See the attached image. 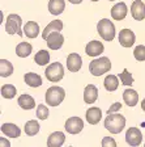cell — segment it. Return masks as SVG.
<instances>
[{
  "label": "cell",
  "mask_w": 145,
  "mask_h": 147,
  "mask_svg": "<svg viewBox=\"0 0 145 147\" xmlns=\"http://www.w3.org/2000/svg\"><path fill=\"white\" fill-rule=\"evenodd\" d=\"M122 102H114V104L111 105V107L107 109V116L109 114H115V112H118V110H120L122 109Z\"/></svg>",
  "instance_id": "cell-35"
},
{
  "label": "cell",
  "mask_w": 145,
  "mask_h": 147,
  "mask_svg": "<svg viewBox=\"0 0 145 147\" xmlns=\"http://www.w3.org/2000/svg\"><path fill=\"white\" fill-rule=\"evenodd\" d=\"M64 9H65V0H50L48 1V12L51 15H61Z\"/></svg>",
  "instance_id": "cell-22"
},
{
  "label": "cell",
  "mask_w": 145,
  "mask_h": 147,
  "mask_svg": "<svg viewBox=\"0 0 145 147\" xmlns=\"http://www.w3.org/2000/svg\"><path fill=\"white\" fill-rule=\"evenodd\" d=\"M103 86H105V89L107 92L116 91L119 87V76H115V75L109 74V75L105 78V80H103Z\"/></svg>",
  "instance_id": "cell-25"
},
{
  "label": "cell",
  "mask_w": 145,
  "mask_h": 147,
  "mask_svg": "<svg viewBox=\"0 0 145 147\" xmlns=\"http://www.w3.org/2000/svg\"><path fill=\"white\" fill-rule=\"evenodd\" d=\"M109 1H115V0H109Z\"/></svg>",
  "instance_id": "cell-40"
},
{
  "label": "cell",
  "mask_w": 145,
  "mask_h": 147,
  "mask_svg": "<svg viewBox=\"0 0 145 147\" xmlns=\"http://www.w3.org/2000/svg\"><path fill=\"white\" fill-rule=\"evenodd\" d=\"M126 127V117L119 113L109 114L105 118V129L111 134H119Z\"/></svg>",
  "instance_id": "cell-1"
},
{
  "label": "cell",
  "mask_w": 145,
  "mask_h": 147,
  "mask_svg": "<svg viewBox=\"0 0 145 147\" xmlns=\"http://www.w3.org/2000/svg\"><path fill=\"white\" fill-rule=\"evenodd\" d=\"M34 62H35L38 66H46V64L50 62V53L47 50H39L34 55Z\"/></svg>",
  "instance_id": "cell-29"
},
{
  "label": "cell",
  "mask_w": 145,
  "mask_h": 147,
  "mask_svg": "<svg viewBox=\"0 0 145 147\" xmlns=\"http://www.w3.org/2000/svg\"><path fill=\"white\" fill-rule=\"evenodd\" d=\"M0 92H1V96H3L4 98L11 100V98H13L17 95V88H16L13 84H4V86L1 87V89H0Z\"/></svg>",
  "instance_id": "cell-30"
},
{
  "label": "cell",
  "mask_w": 145,
  "mask_h": 147,
  "mask_svg": "<svg viewBox=\"0 0 145 147\" xmlns=\"http://www.w3.org/2000/svg\"><path fill=\"white\" fill-rule=\"evenodd\" d=\"M111 70V61L107 57H98L89 63V72L93 76H101Z\"/></svg>",
  "instance_id": "cell-2"
},
{
  "label": "cell",
  "mask_w": 145,
  "mask_h": 147,
  "mask_svg": "<svg viewBox=\"0 0 145 147\" xmlns=\"http://www.w3.org/2000/svg\"><path fill=\"white\" fill-rule=\"evenodd\" d=\"M118 40H119V43L120 46L128 49V47H132L136 42V36L133 33V30L131 29H122L119 32V36H118Z\"/></svg>",
  "instance_id": "cell-9"
},
{
  "label": "cell",
  "mask_w": 145,
  "mask_h": 147,
  "mask_svg": "<svg viewBox=\"0 0 145 147\" xmlns=\"http://www.w3.org/2000/svg\"><path fill=\"white\" fill-rule=\"evenodd\" d=\"M85 119L89 125H97L100 123V121L102 119V110L97 107H92L86 110L85 113Z\"/></svg>",
  "instance_id": "cell-15"
},
{
  "label": "cell",
  "mask_w": 145,
  "mask_h": 147,
  "mask_svg": "<svg viewBox=\"0 0 145 147\" xmlns=\"http://www.w3.org/2000/svg\"><path fill=\"white\" fill-rule=\"evenodd\" d=\"M97 32L100 34V37L103 41H112L115 38V34H116V30H115V25L112 21H110L109 18H102L98 21L97 24Z\"/></svg>",
  "instance_id": "cell-3"
},
{
  "label": "cell",
  "mask_w": 145,
  "mask_h": 147,
  "mask_svg": "<svg viewBox=\"0 0 145 147\" xmlns=\"http://www.w3.org/2000/svg\"><path fill=\"white\" fill-rule=\"evenodd\" d=\"M133 57L135 59L139 62H144L145 61V45H139L135 47L133 50Z\"/></svg>",
  "instance_id": "cell-33"
},
{
  "label": "cell",
  "mask_w": 145,
  "mask_h": 147,
  "mask_svg": "<svg viewBox=\"0 0 145 147\" xmlns=\"http://www.w3.org/2000/svg\"><path fill=\"white\" fill-rule=\"evenodd\" d=\"M119 79H120L122 84L126 87H131L133 84V76L127 68H124V70L122 71V74H119Z\"/></svg>",
  "instance_id": "cell-31"
},
{
  "label": "cell",
  "mask_w": 145,
  "mask_h": 147,
  "mask_svg": "<svg viewBox=\"0 0 145 147\" xmlns=\"http://www.w3.org/2000/svg\"><path fill=\"white\" fill-rule=\"evenodd\" d=\"M103 50H105L103 43L100 42V41H97V40L90 41V42H88L86 46H85V53H86L88 57H92V58L100 57V55L103 53Z\"/></svg>",
  "instance_id": "cell-11"
},
{
  "label": "cell",
  "mask_w": 145,
  "mask_h": 147,
  "mask_svg": "<svg viewBox=\"0 0 145 147\" xmlns=\"http://www.w3.org/2000/svg\"><path fill=\"white\" fill-rule=\"evenodd\" d=\"M13 74V64L7 59H0V76L8 78Z\"/></svg>",
  "instance_id": "cell-28"
},
{
  "label": "cell",
  "mask_w": 145,
  "mask_h": 147,
  "mask_svg": "<svg viewBox=\"0 0 145 147\" xmlns=\"http://www.w3.org/2000/svg\"><path fill=\"white\" fill-rule=\"evenodd\" d=\"M131 16L136 21H142L145 18V4L141 0H133L131 4Z\"/></svg>",
  "instance_id": "cell-13"
},
{
  "label": "cell",
  "mask_w": 145,
  "mask_h": 147,
  "mask_svg": "<svg viewBox=\"0 0 145 147\" xmlns=\"http://www.w3.org/2000/svg\"><path fill=\"white\" fill-rule=\"evenodd\" d=\"M45 98H46L47 105H50V107H57L65 98V91H64V88H61L59 86H52L46 91Z\"/></svg>",
  "instance_id": "cell-4"
},
{
  "label": "cell",
  "mask_w": 145,
  "mask_h": 147,
  "mask_svg": "<svg viewBox=\"0 0 145 147\" xmlns=\"http://www.w3.org/2000/svg\"><path fill=\"white\" fill-rule=\"evenodd\" d=\"M17 104L20 105L21 109L30 110V109H34V108H35V100H34L30 95L24 93V95H21L20 97L17 98Z\"/></svg>",
  "instance_id": "cell-23"
},
{
  "label": "cell",
  "mask_w": 145,
  "mask_h": 147,
  "mask_svg": "<svg viewBox=\"0 0 145 147\" xmlns=\"http://www.w3.org/2000/svg\"><path fill=\"white\" fill-rule=\"evenodd\" d=\"M64 129L68 134L76 135L82 131L84 129V121L80 117H69V118L65 121V125H64Z\"/></svg>",
  "instance_id": "cell-8"
},
{
  "label": "cell",
  "mask_w": 145,
  "mask_h": 147,
  "mask_svg": "<svg viewBox=\"0 0 145 147\" xmlns=\"http://www.w3.org/2000/svg\"><path fill=\"white\" fill-rule=\"evenodd\" d=\"M68 147H73V146H68Z\"/></svg>",
  "instance_id": "cell-42"
},
{
  "label": "cell",
  "mask_w": 145,
  "mask_h": 147,
  "mask_svg": "<svg viewBox=\"0 0 145 147\" xmlns=\"http://www.w3.org/2000/svg\"><path fill=\"white\" fill-rule=\"evenodd\" d=\"M1 133L5 137H9V138H18L21 135V129L18 127L17 125H15V123L5 122L1 125Z\"/></svg>",
  "instance_id": "cell-19"
},
{
  "label": "cell",
  "mask_w": 145,
  "mask_h": 147,
  "mask_svg": "<svg viewBox=\"0 0 145 147\" xmlns=\"http://www.w3.org/2000/svg\"><path fill=\"white\" fill-rule=\"evenodd\" d=\"M123 101L124 104L128 105L130 108L136 107L137 102H139V93H137V91H135L132 88L126 89L123 92Z\"/></svg>",
  "instance_id": "cell-18"
},
{
  "label": "cell",
  "mask_w": 145,
  "mask_h": 147,
  "mask_svg": "<svg viewBox=\"0 0 145 147\" xmlns=\"http://www.w3.org/2000/svg\"><path fill=\"white\" fill-rule=\"evenodd\" d=\"M101 144H102V147H116V142L112 137H103Z\"/></svg>",
  "instance_id": "cell-34"
},
{
  "label": "cell",
  "mask_w": 145,
  "mask_h": 147,
  "mask_svg": "<svg viewBox=\"0 0 145 147\" xmlns=\"http://www.w3.org/2000/svg\"><path fill=\"white\" fill-rule=\"evenodd\" d=\"M33 53V46L29 42H20L16 46V55L20 58H26Z\"/></svg>",
  "instance_id": "cell-26"
},
{
  "label": "cell",
  "mask_w": 145,
  "mask_h": 147,
  "mask_svg": "<svg viewBox=\"0 0 145 147\" xmlns=\"http://www.w3.org/2000/svg\"><path fill=\"white\" fill-rule=\"evenodd\" d=\"M41 33V29H39V25L37 24L35 21H27L24 26V36H26L27 38L30 40H34L37 37L39 36Z\"/></svg>",
  "instance_id": "cell-20"
},
{
  "label": "cell",
  "mask_w": 145,
  "mask_h": 147,
  "mask_svg": "<svg viewBox=\"0 0 145 147\" xmlns=\"http://www.w3.org/2000/svg\"><path fill=\"white\" fill-rule=\"evenodd\" d=\"M71 4H81L82 3V0H68Z\"/></svg>",
  "instance_id": "cell-37"
},
{
  "label": "cell",
  "mask_w": 145,
  "mask_h": 147,
  "mask_svg": "<svg viewBox=\"0 0 145 147\" xmlns=\"http://www.w3.org/2000/svg\"><path fill=\"white\" fill-rule=\"evenodd\" d=\"M90 1H93V3H96V1H100V0H90Z\"/></svg>",
  "instance_id": "cell-39"
},
{
  "label": "cell",
  "mask_w": 145,
  "mask_h": 147,
  "mask_svg": "<svg viewBox=\"0 0 145 147\" xmlns=\"http://www.w3.org/2000/svg\"><path fill=\"white\" fill-rule=\"evenodd\" d=\"M98 98V88L94 84H88L84 88V101L85 104L92 105L94 104Z\"/></svg>",
  "instance_id": "cell-16"
},
{
  "label": "cell",
  "mask_w": 145,
  "mask_h": 147,
  "mask_svg": "<svg viewBox=\"0 0 145 147\" xmlns=\"http://www.w3.org/2000/svg\"><path fill=\"white\" fill-rule=\"evenodd\" d=\"M141 109L145 112V98H142L141 100Z\"/></svg>",
  "instance_id": "cell-38"
},
{
  "label": "cell",
  "mask_w": 145,
  "mask_h": 147,
  "mask_svg": "<svg viewBox=\"0 0 145 147\" xmlns=\"http://www.w3.org/2000/svg\"><path fill=\"white\" fill-rule=\"evenodd\" d=\"M128 13V7L124 1H120V3H116L114 7L111 8V17L116 21H122L124 18L127 17Z\"/></svg>",
  "instance_id": "cell-14"
},
{
  "label": "cell",
  "mask_w": 145,
  "mask_h": 147,
  "mask_svg": "<svg viewBox=\"0 0 145 147\" xmlns=\"http://www.w3.org/2000/svg\"><path fill=\"white\" fill-rule=\"evenodd\" d=\"M46 43H47V47L50 50H59L64 45V36L60 32L51 33L46 38Z\"/></svg>",
  "instance_id": "cell-12"
},
{
  "label": "cell",
  "mask_w": 145,
  "mask_h": 147,
  "mask_svg": "<svg viewBox=\"0 0 145 147\" xmlns=\"http://www.w3.org/2000/svg\"><path fill=\"white\" fill-rule=\"evenodd\" d=\"M5 32L8 34H17L22 37L24 36V29H22V18L16 13H11L7 16L5 20Z\"/></svg>",
  "instance_id": "cell-5"
},
{
  "label": "cell",
  "mask_w": 145,
  "mask_h": 147,
  "mask_svg": "<svg viewBox=\"0 0 145 147\" xmlns=\"http://www.w3.org/2000/svg\"><path fill=\"white\" fill-rule=\"evenodd\" d=\"M35 116H37V118H38V119L45 121V119H47L48 116H50V110H48V108L46 107L45 104H39L38 107H37Z\"/></svg>",
  "instance_id": "cell-32"
},
{
  "label": "cell",
  "mask_w": 145,
  "mask_h": 147,
  "mask_svg": "<svg viewBox=\"0 0 145 147\" xmlns=\"http://www.w3.org/2000/svg\"><path fill=\"white\" fill-rule=\"evenodd\" d=\"M24 80L29 87L31 88H37V87H41L42 86V78L41 75L35 72H27L24 75Z\"/></svg>",
  "instance_id": "cell-24"
},
{
  "label": "cell",
  "mask_w": 145,
  "mask_h": 147,
  "mask_svg": "<svg viewBox=\"0 0 145 147\" xmlns=\"http://www.w3.org/2000/svg\"><path fill=\"white\" fill-rule=\"evenodd\" d=\"M45 76L48 82L57 83L64 78V67L60 62H55V63H50L47 68L45 70Z\"/></svg>",
  "instance_id": "cell-6"
},
{
  "label": "cell",
  "mask_w": 145,
  "mask_h": 147,
  "mask_svg": "<svg viewBox=\"0 0 145 147\" xmlns=\"http://www.w3.org/2000/svg\"><path fill=\"white\" fill-rule=\"evenodd\" d=\"M126 142L131 147H139L142 142L141 130L136 126H132L126 131Z\"/></svg>",
  "instance_id": "cell-7"
},
{
  "label": "cell",
  "mask_w": 145,
  "mask_h": 147,
  "mask_svg": "<svg viewBox=\"0 0 145 147\" xmlns=\"http://www.w3.org/2000/svg\"><path fill=\"white\" fill-rule=\"evenodd\" d=\"M39 129H41V125L39 122L37 121V119H30V121H27L24 126V131L26 135L29 137H34L39 133Z\"/></svg>",
  "instance_id": "cell-27"
},
{
  "label": "cell",
  "mask_w": 145,
  "mask_h": 147,
  "mask_svg": "<svg viewBox=\"0 0 145 147\" xmlns=\"http://www.w3.org/2000/svg\"><path fill=\"white\" fill-rule=\"evenodd\" d=\"M65 142V134L63 131H54L47 138V147H61Z\"/></svg>",
  "instance_id": "cell-17"
},
{
  "label": "cell",
  "mask_w": 145,
  "mask_h": 147,
  "mask_svg": "<svg viewBox=\"0 0 145 147\" xmlns=\"http://www.w3.org/2000/svg\"><path fill=\"white\" fill-rule=\"evenodd\" d=\"M0 147H11V142L4 137H0Z\"/></svg>",
  "instance_id": "cell-36"
},
{
  "label": "cell",
  "mask_w": 145,
  "mask_h": 147,
  "mask_svg": "<svg viewBox=\"0 0 145 147\" xmlns=\"http://www.w3.org/2000/svg\"><path fill=\"white\" fill-rule=\"evenodd\" d=\"M61 29H63V22H61L60 20H52V21L48 22L47 26L43 29V32H42V38L46 41V38H47V37L50 36L51 33L61 32Z\"/></svg>",
  "instance_id": "cell-21"
},
{
  "label": "cell",
  "mask_w": 145,
  "mask_h": 147,
  "mask_svg": "<svg viewBox=\"0 0 145 147\" xmlns=\"http://www.w3.org/2000/svg\"><path fill=\"white\" fill-rule=\"evenodd\" d=\"M82 67V58L77 53H71L67 57V68L71 72H79Z\"/></svg>",
  "instance_id": "cell-10"
},
{
  "label": "cell",
  "mask_w": 145,
  "mask_h": 147,
  "mask_svg": "<svg viewBox=\"0 0 145 147\" xmlns=\"http://www.w3.org/2000/svg\"><path fill=\"white\" fill-rule=\"evenodd\" d=\"M144 147H145V142H144Z\"/></svg>",
  "instance_id": "cell-41"
}]
</instances>
